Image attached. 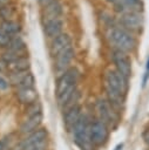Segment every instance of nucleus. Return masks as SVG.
<instances>
[{
    "instance_id": "24",
    "label": "nucleus",
    "mask_w": 149,
    "mask_h": 150,
    "mask_svg": "<svg viewBox=\"0 0 149 150\" xmlns=\"http://www.w3.org/2000/svg\"><path fill=\"white\" fill-rule=\"evenodd\" d=\"M11 88V82L4 75H0V91H6Z\"/></svg>"
},
{
    "instance_id": "25",
    "label": "nucleus",
    "mask_w": 149,
    "mask_h": 150,
    "mask_svg": "<svg viewBox=\"0 0 149 150\" xmlns=\"http://www.w3.org/2000/svg\"><path fill=\"white\" fill-rule=\"evenodd\" d=\"M149 81V57L147 60V63H145V71H144V75H143V79H142V87L144 88L147 86V82Z\"/></svg>"
},
{
    "instance_id": "20",
    "label": "nucleus",
    "mask_w": 149,
    "mask_h": 150,
    "mask_svg": "<svg viewBox=\"0 0 149 150\" xmlns=\"http://www.w3.org/2000/svg\"><path fill=\"white\" fill-rule=\"evenodd\" d=\"M0 29L4 30L7 35L14 36V35L20 34L21 26L15 20H6V21H1L0 22Z\"/></svg>"
},
{
    "instance_id": "15",
    "label": "nucleus",
    "mask_w": 149,
    "mask_h": 150,
    "mask_svg": "<svg viewBox=\"0 0 149 150\" xmlns=\"http://www.w3.org/2000/svg\"><path fill=\"white\" fill-rule=\"evenodd\" d=\"M72 46V38L68 33H62L60 35H57L56 38L52 39L50 45H49V52L50 55L54 57L56 56L59 53H61L62 50H65L66 48Z\"/></svg>"
},
{
    "instance_id": "5",
    "label": "nucleus",
    "mask_w": 149,
    "mask_h": 150,
    "mask_svg": "<svg viewBox=\"0 0 149 150\" xmlns=\"http://www.w3.org/2000/svg\"><path fill=\"white\" fill-rule=\"evenodd\" d=\"M43 112L40 101H36L25 108V118L19 125V134L23 136L35 131L42 124Z\"/></svg>"
},
{
    "instance_id": "11",
    "label": "nucleus",
    "mask_w": 149,
    "mask_h": 150,
    "mask_svg": "<svg viewBox=\"0 0 149 150\" xmlns=\"http://www.w3.org/2000/svg\"><path fill=\"white\" fill-rule=\"evenodd\" d=\"M75 57V49L73 46L66 48L61 53H59L56 56H54V70L56 74L61 75L67 69H69L72 66V61Z\"/></svg>"
},
{
    "instance_id": "7",
    "label": "nucleus",
    "mask_w": 149,
    "mask_h": 150,
    "mask_svg": "<svg viewBox=\"0 0 149 150\" xmlns=\"http://www.w3.org/2000/svg\"><path fill=\"white\" fill-rule=\"evenodd\" d=\"M103 87L110 88L124 96L129 90V80L122 76L116 69L108 68L103 75Z\"/></svg>"
},
{
    "instance_id": "23",
    "label": "nucleus",
    "mask_w": 149,
    "mask_h": 150,
    "mask_svg": "<svg viewBox=\"0 0 149 150\" xmlns=\"http://www.w3.org/2000/svg\"><path fill=\"white\" fill-rule=\"evenodd\" d=\"M9 40H11V36L7 35L4 30L0 29V48H7L8 47V43H9Z\"/></svg>"
},
{
    "instance_id": "1",
    "label": "nucleus",
    "mask_w": 149,
    "mask_h": 150,
    "mask_svg": "<svg viewBox=\"0 0 149 150\" xmlns=\"http://www.w3.org/2000/svg\"><path fill=\"white\" fill-rule=\"evenodd\" d=\"M80 76V70L76 67H70L65 73L59 75L56 80L55 97L57 105L62 112L68 108L80 103L81 93L77 88Z\"/></svg>"
},
{
    "instance_id": "6",
    "label": "nucleus",
    "mask_w": 149,
    "mask_h": 150,
    "mask_svg": "<svg viewBox=\"0 0 149 150\" xmlns=\"http://www.w3.org/2000/svg\"><path fill=\"white\" fill-rule=\"evenodd\" d=\"M116 21H117V26L124 28L126 30L133 33L134 35L140 34L144 26V18L142 12H128L117 15Z\"/></svg>"
},
{
    "instance_id": "9",
    "label": "nucleus",
    "mask_w": 149,
    "mask_h": 150,
    "mask_svg": "<svg viewBox=\"0 0 149 150\" xmlns=\"http://www.w3.org/2000/svg\"><path fill=\"white\" fill-rule=\"evenodd\" d=\"M49 132L48 129L45 127H40L35 131L23 136L18 143H16V150H27L33 146H38L45 143H48Z\"/></svg>"
},
{
    "instance_id": "31",
    "label": "nucleus",
    "mask_w": 149,
    "mask_h": 150,
    "mask_svg": "<svg viewBox=\"0 0 149 150\" xmlns=\"http://www.w3.org/2000/svg\"><path fill=\"white\" fill-rule=\"evenodd\" d=\"M147 150H149V149H147Z\"/></svg>"
},
{
    "instance_id": "4",
    "label": "nucleus",
    "mask_w": 149,
    "mask_h": 150,
    "mask_svg": "<svg viewBox=\"0 0 149 150\" xmlns=\"http://www.w3.org/2000/svg\"><path fill=\"white\" fill-rule=\"evenodd\" d=\"M94 115L95 118L102 121L103 123H106L111 131L114 129H116L120 124V112L108 102V100L104 96H100L94 101Z\"/></svg>"
},
{
    "instance_id": "16",
    "label": "nucleus",
    "mask_w": 149,
    "mask_h": 150,
    "mask_svg": "<svg viewBox=\"0 0 149 150\" xmlns=\"http://www.w3.org/2000/svg\"><path fill=\"white\" fill-rule=\"evenodd\" d=\"M63 20L62 18H59V19H53V20H49V21H46V22H42V27H43V34L46 38L48 39H54L56 38L57 35L62 34L63 32Z\"/></svg>"
},
{
    "instance_id": "13",
    "label": "nucleus",
    "mask_w": 149,
    "mask_h": 150,
    "mask_svg": "<svg viewBox=\"0 0 149 150\" xmlns=\"http://www.w3.org/2000/svg\"><path fill=\"white\" fill-rule=\"evenodd\" d=\"M82 114H83V109H82L81 103L75 104L63 111L62 121H63V127L67 132H69V134L72 132L74 125L76 124V122L79 121V118L81 117Z\"/></svg>"
},
{
    "instance_id": "28",
    "label": "nucleus",
    "mask_w": 149,
    "mask_h": 150,
    "mask_svg": "<svg viewBox=\"0 0 149 150\" xmlns=\"http://www.w3.org/2000/svg\"><path fill=\"white\" fill-rule=\"evenodd\" d=\"M38 1H39V4H40L41 7H45L46 5H48V4H50V2H53L55 0H38Z\"/></svg>"
},
{
    "instance_id": "8",
    "label": "nucleus",
    "mask_w": 149,
    "mask_h": 150,
    "mask_svg": "<svg viewBox=\"0 0 149 150\" xmlns=\"http://www.w3.org/2000/svg\"><path fill=\"white\" fill-rule=\"evenodd\" d=\"M110 131L111 129L106 123L94 117L90 123V142L93 146L95 149L104 146L109 141Z\"/></svg>"
},
{
    "instance_id": "19",
    "label": "nucleus",
    "mask_w": 149,
    "mask_h": 150,
    "mask_svg": "<svg viewBox=\"0 0 149 150\" xmlns=\"http://www.w3.org/2000/svg\"><path fill=\"white\" fill-rule=\"evenodd\" d=\"M6 49L13 50V52H16V53H20V54H26L27 43H26V41L23 40V38H22L20 34H18V35L11 36L8 47H7Z\"/></svg>"
},
{
    "instance_id": "12",
    "label": "nucleus",
    "mask_w": 149,
    "mask_h": 150,
    "mask_svg": "<svg viewBox=\"0 0 149 150\" xmlns=\"http://www.w3.org/2000/svg\"><path fill=\"white\" fill-rule=\"evenodd\" d=\"M8 80L11 82V86H13L15 88V90L35 87V77L31 70L23 71V73L8 74Z\"/></svg>"
},
{
    "instance_id": "22",
    "label": "nucleus",
    "mask_w": 149,
    "mask_h": 150,
    "mask_svg": "<svg viewBox=\"0 0 149 150\" xmlns=\"http://www.w3.org/2000/svg\"><path fill=\"white\" fill-rule=\"evenodd\" d=\"M120 1L129 9V12H142L143 8L142 0H120Z\"/></svg>"
},
{
    "instance_id": "18",
    "label": "nucleus",
    "mask_w": 149,
    "mask_h": 150,
    "mask_svg": "<svg viewBox=\"0 0 149 150\" xmlns=\"http://www.w3.org/2000/svg\"><path fill=\"white\" fill-rule=\"evenodd\" d=\"M31 70V60L29 57L25 54L16 59L14 62L8 64V73H23V71H29Z\"/></svg>"
},
{
    "instance_id": "27",
    "label": "nucleus",
    "mask_w": 149,
    "mask_h": 150,
    "mask_svg": "<svg viewBox=\"0 0 149 150\" xmlns=\"http://www.w3.org/2000/svg\"><path fill=\"white\" fill-rule=\"evenodd\" d=\"M6 73H8V66H7V63H6L5 61H2L1 57H0V75L6 74Z\"/></svg>"
},
{
    "instance_id": "29",
    "label": "nucleus",
    "mask_w": 149,
    "mask_h": 150,
    "mask_svg": "<svg viewBox=\"0 0 149 150\" xmlns=\"http://www.w3.org/2000/svg\"><path fill=\"white\" fill-rule=\"evenodd\" d=\"M9 4H11V0H0V7H1V6L9 5Z\"/></svg>"
},
{
    "instance_id": "3",
    "label": "nucleus",
    "mask_w": 149,
    "mask_h": 150,
    "mask_svg": "<svg viewBox=\"0 0 149 150\" xmlns=\"http://www.w3.org/2000/svg\"><path fill=\"white\" fill-rule=\"evenodd\" d=\"M93 117L83 111L76 124L74 125L70 135L73 138V142L81 149V150H94L95 148L93 146L90 142V123H92Z\"/></svg>"
},
{
    "instance_id": "30",
    "label": "nucleus",
    "mask_w": 149,
    "mask_h": 150,
    "mask_svg": "<svg viewBox=\"0 0 149 150\" xmlns=\"http://www.w3.org/2000/svg\"><path fill=\"white\" fill-rule=\"evenodd\" d=\"M123 145H124L123 143H118V144L114 148V150H122V149H123Z\"/></svg>"
},
{
    "instance_id": "10",
    "label": "nucleus",
    "mask_w": 149,
    "mask_h": 150,
    "mask_svg": "<svg viewBox=\"0 0 149 150\" xmlns=\"http://www.w3.org/2000/svg\"><path fill=\"white\" fill-rule=\"evenodd\" d=\"M130 54H127L121 50H116V49H111L110 52V60L111 63L114 64V69H116L122 76H124L126 79H130L131 76V59L129 56Z\"/></svg>"
},
{
    "instance_id": "2",
    "label": "nucleus",
    "mask_w": 149,
    "mask_h": 150,
    "mask_svg": "<svg viewBox=\"0 0 149 150\" xmlns=\"http://www.w3.org/2000/svg\"><path fill=\"white\" fill-rule=\"evenodd\" d=\"M106 39L111 49L121 50L127 54H131L137 48V38L133 33L126 30L120 26H113L107 28Z\"/></svg>"
},
{
    "instance_id": "21",
    "label": "nucleus",
    "mask_w": 149,
    "mask_h": 150,
    "mask_svg": "<svg viewBox=\"0 0 149 150\" xmlns=\"http://www.w3.org/2000/svg\"><path fill=\"white\" fill-rule=\"evenodd\" d=\"M15 15H16V8L13 5L9 4V5L0 7V19H1V21L14 20Z\"/></svg>"
},
{
    "instance_id": "17",
    "label": "nucleus",
    "mask_w": 149,
    "mask_h": 150,
    "mask_svg": "<svg viewBox=\"0 0 149 150\" xmlns=\"http://www.w3.org/2000/svg\"><path fill=\"white\" fill-rule=\"evenodd\" d=\"M15 98L20 104H23L25 107L39 101V93L36 88H27V89H20L15 90Z\"/></svg>"
},
{
    "instance_id": "14",
    "label": "nucleus",
    "mask_w": 149,
    "mask_h": 150,
    "mask_svg": "<svg viewBox=\"0 0 149 150\" xmlns=\"http://www.w3.org/2000/svg\"><path fill=\"white\" fill-rule=\"evenodd\" d=\"M62 14H63V5L60 0H55V1L46 5L41 9L42 22H46V21H49L53 19H59L62 16Z\"/></svg>"
},
{
    "instance_id": "26",
    "label": "nucleus",
    "mask_w": 149,
    "mask_h": 150,
    "mask_svg": "<svg viewBox=\"0 0 149 150\" xmlns=\"http://www.w3.org/2000/svg\"><path fill=\"white\" fill-rule=\"evenodd\" d=\"M142 139H143V143L145 144L147 149H149V129H147L142 132Z\"/></svg>"
}]
</instances>
